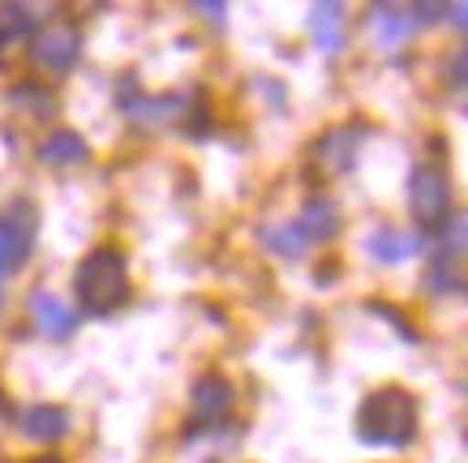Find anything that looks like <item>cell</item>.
Instances as JSON below:
<instances>
[{
  "label": "cell",
  "instance_id": "obj_1",
  "mask_svg": "<svg viewBox=\"0 0 468 463\" xmlns=\"http://www.w3.org/2000/svg\"><path fill=\"white\" fill-rule=\"evenodd\" d=\"M356 437L369 447H409L417 437V399L404 386H378L356 412Z\"/></svg>",
  "mask_w": 468,
  "mask_h": 463
},
{
  "label": "cell",
  "instance_id": "obj_11",
  "mask_svg": "<svg viewBox=\"0 0 468 463\" xmlns=\"http://www.w3.org/2000/svg\"><path fill=\"white\" fill-rule=\"evenodd\" d=\"M310 39L318 52H340L344 47V9L340 5H314L310 9Z\"/></svg>",
  "mask_w": 468,
  "mask_h": 463
},
{
  "label": "cell",
  "instance_id": "obj_6",
  "mask_svg": "<svg viewBox=\"0 0 468 463\" xmlns=\"http://www.w3.org/2000/svg\"><path fill=\"white\" fill-rule=\"evenodd\" d=\"M30 322L39 326L43 339H69L73 326H78V309L69 305V300H60L57 292H48V288H39V292H30Z\"/></svg>",
  "mask_w": 468,
  "mask_h": 463
},
{
  "label": "cell",
  "instance_id": "obj_2",
  "mask_svg": "<svg viewBox=\"0 0 468 463\" xmlns=\"http://www.w3.org/2000/svg\"><path fill=\"white\" fill-rule=\"evenodd\" d=\"M73 288H78V300H82L86 313H116V309L129 300V262L125 253L103 245V249H90L82 258V267L73 275Z\"/></svg>",
  "mask_w": 468,
  "mask_h": 463
},
{
  "label": "cell",
  "instance_id": "obj_14",
  "mask_svg": "<svg viewBox=\"0 0 468 463\" xmlns=\"http://www.w3.org/2000/svg\"><path fill=\"white\" fill-rule=\"evenodd\" d=\"M262 240H267L271 249H280L284 258H301L305 253V237H301V227L297 224H275L262 232Z\"/></svg>",
  "mask_w": 468,
  "mask_h": 463
},
{
  "label": "cell",
  "instance_id": "obj_15",
  "mask_svg": "<svg viewBox=\"0 0 468 463\" xmlns=\"http://www.w3.org/2000/svg\"><path fill=\"white\" fill-rule=\"evenodd\" d=\"M30 30V9L22 5H0V43H14Z\"/></svg>",
  "mask_w": 468,
  "mask_h": 463
},
{
  "label": "cell",
  "instance_id": "obj_12",
  "mask_svg": "<svg viewBox=\"0 0 468 463\" xmlns=\"http://www.w3.org/2000/svg\"><path fill=\"white\" fill-rule=\"evenodd\" d=\"M369 30L383 47H399V43L412 35V14L396 9V5H374L369 9Z\"/></svg>",
  "mask_w": 468,
  "mask_h": 463
},
{
  "label": "cell",
  "instance_id": "obj_20",
  "mask_svg": "<svg viewBox=\"0 0 468 463\" xmlns=\"http://www.w3.org/2000/svg\"><path fill=\"white\" fill-rule=\"evenodd\" d=\"M0 463H5V459H0Z\"/></svg>",
  "mask_w": 468,
  "mask_h": 463
},
{
  "label": "cell",
  "instance_id": "obj_13",
  "mask_svg": "<svg viewBox=\"0 0 468 463\" xmlns=\"http://www.w3.org/2000/svg\"><path fill=\"white\" fill-rule=\"evenodd\" d=\"M297 227H301V237H305V245H310V240H331L340 232V211H335V202H331V197H314L310 206L301 211Z\"/></svg>",
  "mask_w": 468,
  "mask_h": 463
},
{
  "label": "cell",
  "instance_id": "obj_3",
  "mask_svg": "<svg viewBox=\"0 0 468 463\" xmlns=\"http://www.w3.org/2000/svg\"><path fill=\"white\" fill-rule=\"evenodd\" d=\"M82 57V35L73 22H48L43 30H35L30 39V65L43 73H69Z\"/></svg>",
  "mask_w": 468,
  "mask_h": 463
},
{
  "label": "cell",
  "instance_id": "obj_18",
  "mask_svg": "<svg viewBox=\"0 0 468 463\" xmlns=\"http://www.w3.org/2000/svg\"><path fill=\"white\" fill-rule=\"evenodd\" d=\"M198 14H207L211 22H219V17H224V5H198Z\"/></svg>",
  "mask_w": 468,
  "mask_h": 463
},
{
  "label": "cell",
  "instance_id": "obj_7",
  "mask_svg": "<svg viewBox=\"0 0 468 463\" xmlns=\"http://www.w3.org/2000/svg\"><path fill=\"white\" fill-rule=\"evenodd\" d=\"M228 412H232V386L219 374H207V378L194 382V391H189V416H194V425H219V421H228Z\"/></svg>",
  "mask_w": 468,
  "mask_h": 463
},
{
  "label": "cell",
  "instance_id": "obj_4",
  "mask_svg": "<svg viewBox=\"0 0 468 463\" xmlns=\"http://www.w3.org/2000/svg\"><path fill=\"white\" fill-rule=\"evenodd\" d=\"M409 211L417 224H426V227H439L452 215V181H447V172L434 168V163H421V168L412 172Z\"/></svg>",
  "mask_w": 468,
  "mask_h": 463
},
{
  "label": "cell",
  "instance_id": "obj_8",
  "mask_svg": "<svg viewBox=\"0 0 468 463\" xmlns=\"http://www.w3.org/2000/svg\"><path fill=\"white\" fill-rule=\"evenodd\" d=\"M366 253L383 267H399L412 253H421V232H404V227H378L366 237Z\"/></svg>",
  "mask_w": 468,
  "mask_h": 463
},
{
  "label": "cell",
  "instance_id": "obj_10",
  "mask_svg": "<svg viewBox=\"0 0 468 463\" xmlns=\"http://www.w3.org/2000/svg\"><path fill=\"white\" fill-rule=\"evenodd\" d=\"M17 425H22V434L30 437V442H57L65 429H69V416H65V407L57 404H30L22 416H17Z\"/></svg>",
  "mask_w": 468,
  "mask_h": 463
},
{
  "label": "cell",
  "instance_id": "obj_5",
  "mask_svg": "<svg viewBox=\"0 0 468 463\" xmlns=\"http://www.w3.org/2000/svg\"><path fill=\"white\" fill-rule=\"evenodd\" d=\"M361 142H366V125H340L323 133L318 146H314V163L326 172V176H344L353 172L356 154H361Z\"/></svg>",
  "mask_w": 468,
  "mask_h": 463
},
{
  "label": "cell",
  "instance_id": "obj_19",
  "mask_svg": "<svg viewBox=\"0 0 468 463\" xmlns=\"http://www.w3.org/2000/svg\"><path fill=\"white\" fill-rule=\"evenodd\" d=\"M35 463H60V459H57V455H43V459H35Z\"/></svg>",
  "mask_w": 468,
  "mask_h": 463
},
{
  "label": "cell",
  "instance_id": "obj_17",
  "mask_svg": "<svg viewBox=\"0 0 468 463\" xmlns=\"http://www.w3.org/2000/svg\"><path fill=\"white\" fill-rule=\"evenodd\" d=\"M9 267H14V258H9V237H5V227H0V283H5Z\"/></svg>",
  "mask_w": 468,
  "mask_h": 463
},
{
  "label": "cell",
  "instance_id": "obj_9",
  "mask_svg": "<svg viewBox=\"0 0 468 463\" xmlns=\"http://www.w3.org/2000/svg\"><path fill=\"white\" fill-rule=\"evenodd\" d=\"M39 163H48V168H82V163H90V146H86L82 133H73V129H57V133H48V138H43Z\"/></svg>",
  "mask_w": 468,
  "mask_h": 463
},
{
  "label": "cell",
  "instance_id": "obj_16",
  "mask_svg": "<svg viewBox=\"0 0 468 463\" xmlns=\"http://www.w3.org/2000/svg\"><path fill=\"white\" fill-rule=\"evenodd\" d=\"M14 108L27 116H48L52 112V95L43 86H17L14 90Z\"/></svg>",
  "mask_w": 468,
  "mask_h": 463
}]
</instances>
